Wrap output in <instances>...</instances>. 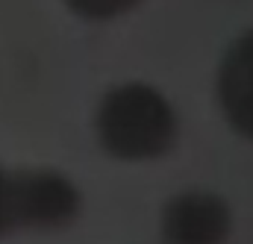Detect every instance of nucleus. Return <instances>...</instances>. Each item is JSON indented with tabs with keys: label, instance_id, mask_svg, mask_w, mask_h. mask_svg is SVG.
I'll return each mask as SVG.
<instances>
[{
	"label": "nucleus",
	"instance_id": "nucleus-1",
	"mask_svg": "<svg viewBox=\"0 0 253 244\" xmlns=\"http://www.w3.org/2000/svg\"><path fill=\"white\" fill-rule=\"evenodd\" d=\"M100 144L121 159H153L174 147L177 115L150 85L129 82L112 88L97 109Z\"/></svg>",
	"mask_w": 253,
	"mask_h": 244
},
{
	"label": "nucleus",
	"instance_id": "nucleus-4",
	"mask_svg": "<svg viewBox=\"0 0 253 244\" xmlns=\"http://www.w3.org/2000/svg\"><path fill=\"white\" fill-rule=\"evenodd\" d=\"M218 103L230 126L239 135L253 138V33H245L221 62Z\"/></svg>",
	"mask_w": 253,
	"mask_h": 244
},
{
	"label": "nucleus",
	"instance_id": "nucleus-5",
	"mask_svg": "<svg viewBox=\"0 0 253 244\" xmlns=\"http://www.w3.org/2000/svg\"><path fill=\"white\" fill-rule=\"evenodd\" d=\"M77 15L83 18H94V21H106V18H115V15H124L129 12L138 0H65Z\"/></svg>",
	"mask_w": 253,
	"mask_h": 244
},
{
	"label": "nucleus",
	"instance_id": "nucleus-6",
	"mask_svg": "<svg viewBox=\"0 0 253 244\" xmlns=\"http://www.w3.org/2000/svg\"><path fill=\"white\" fill-rule=\"evenodd\" d=\"M15 230V212H12V177L0 171V236Z\"/></svg>",
	"mask_w": 253,
	"mask_h": 244
},
{
	"label": "nucleus",
	"instance_id": "nucleus-2",
	"mask_svg": "<svg viewBox=\"0 0 253 244\" xmlns=\"http://www.w3.org/2000/svg\"><path fill=\"white\" fill-rule=\"evenodd\" d=\"M15 227L59 230L80 212V191L53 171H30L12 177Z\"/></svg>",
	"mask_w": 253,
	"mask_h": 244
},
{
	"label": "nucleus",
	"instance_id": "nucleus-3",
	"mask_svg": "<svg viewBox=\"0 0 253 244\" xmlns=\"http://www.w3.org/2000/svg\"><path fill=\"white\" fill-rule=\"evenodd\" d=\"M162 233L168 244H224L230 236V209L209 191L177 194L162 212Z\"/></svg>",
	"mask_w": 253,
	"mask_h": 244
}]
</instances>
